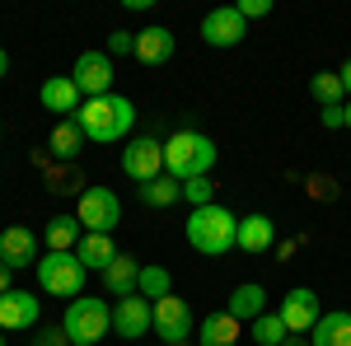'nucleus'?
Segmentation results:
<instances>
[{
  "label": "nucleus",
  "instance_id": "a878e982",
  "mask_svg": "<svg viewBox=\"0 0 351 346\" xmlns=\"http://www.w3.org/2000/svg\"><path fill=\"white\" fill-rule=\"evenodd\" d=\"M136 295L141 299H164V295H173V276H169V267H160V262H145L141 267V286H136Z\"/></svg>",
  "mask_w": 351,
  "mask_h": 346
},
{
  "label": "nucleus",
  "instance_id": "7c9ffc66",
  "mask_svg": "<svg viewBox=\"0 0 351 346\" xmlns=\"http://www.w3.org/2000/svg\"><path fill=\"white\" fill-rule=\"evenodd\" d=\"M33 346H71V337H66V328H47L33 337Z\"/></svg>",
  "mask_w": 351,
  "mask_h": 346
},
{
  "label": "nucleus",
  "instance_id": "20e7f679",
  "mask_svg": "<svg viewBox=\"0 0 351 346\" xmlns=\"http://www.w3.org/2000/svg\"><path fill=\"white\" fill-rule=\"evenodd\" d=\"M61 328H66L71 346H99L104 337H108V328H112L108 299H94V295L71 299V304H66V319H61Z\"/></svg>",
  "mask_w": 351,
  "mask_h": 346
},
{
  "label": "nucleus",
  "instance_id": "473e14b6",
  "mask_svg": "<svg viewBox=\"0 0 351 346\" xmlns=\"http://www.w3.org/2000/svg\"><path fill=\"white\" fill-rule=\"evenodd\" d=\"M324 127H328V132L347 127V108H324Z\"/></svg>",
  "mask_w": 351,
  "mask_h": 346
},
{
  "label": "nucleus",
  "instance_id": "58836bf2",
  "mask_svg": "<svg viewBox=\"0 0 351 346\" xmlns=\"http://www.w3.org/2000/svg\"><path fill=\"white\" fill-rule=\"evenodd\" d=\"M0 346H5V332H0Z\"/></svg>",
  "mask_w": 351,
  "mask_h": 346
},
{
  "label": "nucleus",
  "instance_id": "4c0bfd02",
  "mask_svg": "<svg viewBox=\"0 0 351 346\" xmlns=\"http://www.w3.org/2000/svg\"><path fill=\"white\" fill-rule=\"evenodd\" d=\"M347 132H351V108H347Z\"/></svg>",
  "mask_w": 351,
  "mask_h": 346
},
{
  "label": "nucleus",
  "instance_id": "bb28decb",
  "mask_svg": "<svg viewBox=\"0 0 351 346\" xmlns=\"http://www.w3.org/2000/svg\"><path fill=\"white\" fill-rule=\"evenodd\" d=\"M309 94H314L324 108H342V94H347V89H342V80H337V71H319V75L309 80Z\"/></svg>",
  "mask_w": 351,
  "mask_h": 346
},
{
  "label": "nucleus",
  "instance_id": "412c9836",
  "mask_svg": "<svg viewBox=\"0 0 351 346\" xmlns=\"http://www.w3.org/2000/svg\"><path fill=\"white\" fill-rule=\"evenodd\" d=\"M43 239H47V253H75V243L84 239V225L75 215H52Z\"/></svg>",
  "mask_w": 351,
  "mask_h": 346
},
{
  "label": "nucleus",
  "instance_id": "f3484780",
  "mask_svg": "<svg viewBox=\"0 0 351 346\" xmlns=\"http://www.w3.org/2000/svg\"><path fill=\"white\" fill-rule=\"evenodd\" d=\"M225 314H230V319H239V323L263 319V314H267V291H263L258 281L234 286V291H230V304H225Z\"/></svg>",
  "mask_w": 351,
  "mask_h": 346
},
{
  "label": "nucleus",
  "instance_id": "2eb2a0df",
  "mask_svg": "<svg viewBox=\"0 0 351 346\" xmlns=\"http://www.w3.org/2000/svg\"><path fill=\"white\" fill-rule=\"evenodd\" d=\"M38 99H43V108H47V112H61V117H75V112H80V103H84V94L75 89V80H71V75H52V80L38 89Z\"/></svg>",
  "mask_w": 351,
  "mask_h": 346
},
{
  "label": "nucleus",
  "instance_id": "f03ea898",
  "mask_svg": "<svg viewBox=\"0 0 351 346\" xmlns=\"http://www.w3.org/2000/svg\"><path fill=\"white\" fill-rule=\"evenodd\" d=\"M183 234H188L192 253H202V258H225L230 248H239V220L225 211V206H197L188 215V225H183Z\"/></svg>",
  "mask_w": 351,
  "mask_h": 346
},
{
  "label": "nucleus",
  "instance_id": "6e6552de",
  "mask_svg": "<svg viewBox=\"0 0 351 346\" xmlns=\"http://www.w3.org/2000/svg\"><path fill=\"white\" fill-rule=\"evenodd\" d=\"M155 332L164 337V346H188L192 342V309H188V299H178V295L155 299Z\"/></svg>",
  "mask_w": 351,
  "mask_h": 346
},
{
  "label": "nucleus",
  "instance_id": "9b49d317",
  "mask_svg": "<svg viewBox=\"0 0 351 346\" xmlns=\"http://www.w3.org/2000/svg\"><path fill=\"white\" fill-rule=\"evenodd\" d=\"M112 332L117 337H145V332H155V304L150 299H141V295H127V299H117L112 304Z\"/></svg>",
  "mask_w": 351,
  "mask_h": 346
},
{
  "label": "nucleus",
  "instance_id": "c9c22d12",
  "mask_svg": "<svg viewBox=\"0 0 351 346\" xmlns=\"http://www.w3.org/2000/svg\"><path fill=\"white\" fill-rule=\"evenodd\" d=\"M5 71H10V52L0 47V80H5Z\"/></svg>",
  "mask_w": 351,
  "mask_h": 346
},
{
  "label": "nucleus",
  "instance_id": "dca6fc26",
  "mask_svg": "<svg viewBox=\"0 0 351 346\" xmlns=\"http://www.w3.org/2000/svg\"><path fill=\"white\" fill-rule=\"evenodd\" d=\"M136 286H141V262H136L132 253H117V258L104 267V291H108L112 299H127V295H136Z\"/></svg>",
  "mask_w": 351,
  "mask_h": 346
},
{
  "label": "nucleus",
  "instance_id": "aec40b11",
  "mask_svg": "<svg viewBox=\"0 0 351 346\" xmlns=\"http://www.w3.org/2000/svg\"><path fill=\"white\" fill-rule=\"evenodd\" d=\"M136 197H141L150 211H169L173 201H183V183H178L173 173H160V178H150L145 187H136Z\"/></svg>",
  "mask_w": 351,
  "mask_h": 346
},
{
  "label": "nucleus",
  "instance_id": "6ab92c4d",
  "mask_svg": "<svg viewBox=\"0 0 351 346\" xmlns=\"http://www.w3.org/2000/svg\"><path fill=\"white\" fill-rule=\"evenodd\" d=\"M309 346H351V314L347 309H332L314 323L309 332Z\"/></svg>",
  "mask_w": 351,
  "mask_h": 346
},
{
  "label": "nucleus",
  "instance_id": "cd10ccee",
  "mask_svg": "<svg viewBox=\"0 0 351 346\" xmlns=\"http://www.w3.org/2000/svg\"><path fill=\"white\" fill-rule=\"evenodd\" d=\"M248 337H253V342L258 346H281L286 342V337H291V332H286V323H281V314H263V319H253V332H248Z\"/></svg>",
  "mask_w": 351,
  "mask_h": 346
},
{
  "label": "nucleus",
  "instance_id": "f704fd0d",
  "mask_svg": "<svg viewBox=\"0 0 351 346\" xmlns=\"http://www.w3.org/2000/svg\"><path fill=\"white\" fill-rule=\"evenodd\" d=\"M337 80H342V89H347V94H351V56H347V61H342V71H337Z\"/></svg>",
  "mask_w": 351,
  "mask_h": 346
},
{
  "label": "nucleus",
  "instance_id": "393cba45",
  "mask_svg": "<svg viewBox=\"0 0 351 346\" xmlns=\"http://www.w3.org/2000/svg\"><path fill=\"white\" fill-rule=\"evenodd\" d=\"M47 150H52L56 160H75V155L84 150V132L75 127V122H71V117H61V122L52 127V140H47Z\"/></svg>",
  "mask_w": 351,
  "mask_h": 346
},
{
  "label": "nucleus",
  "instance_id": "f257e3e1",
  "mask_svg": "<svg viewBox=\"0 0 351 346\" xmlns=\"http://www.w3.org/2000/svg\"><path fill=\"white\" fill-rule=\"evenodd\" d=\"M75 127L84 132V140H99V145H117V140H127L136 122V103L132 99H122V94H104V99H84L80 112L71 117Z\"/></svg>",
  "mask_w": 351,
  "mask_h": 346
},
{
  "label": "nucleus",
  "instance_id": "5701e85b",
  "mask_svg": "<svg viewBox=\"0 0 351 346\" xmlns=\"http://www.w3.org/2000/svg\"><path fill=\"white\" fill-rule=\"evenodd\" d=\"M75 258L84 262V271H104V267L117 258V248H112V234H84L75 243Z\"/></svg>",
  "mask_w": 351,
  "mask_h": 346
},
{
  "label": "nucleus",
  "instance_id": "4468645a",
  "mask_svg": "<svg viewBox=\"0 0 351 346\" xmlns=\"http://www.w3.org/2000/svg\"><path fill=\"white\" fill-rule=\"evenodd\" d=\"M0 262L5 267H38V234L24 230V225H10V230H0Z\"/></svg>",
  "mask_w": 351,
  "mask_h": 346
},
{
  "label": "nucleus",
  "instance_id": "2f4dec72",
  "mask_svg": "<svg viewBox=\"0 0 351 346\" xmlns=\"http://www.w3.org/2000/svg\"><path fill=\"white\" fill-rule=\"evenodd\" d=\"M234 10H239L243 19H263V14H271V5H267V0H239Z\"/></svg>",
  "mask_w": 351,
  "mask_h": 346
},
{
  "label": "nucleus",
  "instance_id": "39448f33",
  "mask_svg": "<svg viewBox=\"0 0 351 346\" xmlns=\"http://www.w3.org/2000/svg\"><path fill=\"white\" fill-rule=\"evenodd\" d=\"M84 262L75 253H43L38 258V286L56 299H80L84 295Z\"/></svg>",
  "mask_w": 351,
  "mask_h": 346
},
{
  "label": "nucleus",
  "instance_id": "c756f323",
  "mask_svg": "<svg viewBox=\"0 0 351 346\" xmlns=\"http://www.w3.org/2000/svg\"><path fill=\"white\" fill-rule=\"evenodd\" d=\"M108 52L112 56H136V33H127V28L108 33Z\"/></svg>",
  "mask_w": 351,
  "mask_h": 346
},
{
  "label": "nucleus",
  "instance_id": "f8f14e48",
  "mask_svg": "<svg viewBox=\"0 0 351 346\" xmlns=\"http://www.w3.org/2000/svg\"><path fill=\"white\" fill-rule=\"evenodd\" d=\"M202 38H206L211 47H239L243 38H248V19H243L234 5H216V10L202 19Z\"/></svg>",
  "mask_w": 351,
  "mask_h": 346
},
{
  "label": "nucleus",
  "instance_id": "4be33fe9",
  "mask_svg": "<svg viewBox=\"0 0 351 346\" xmlns=\"http://www.w3.org/2000/svg\"><path fill=\"white\" fill-rule=\"evenodd\" d=\"M271 239H276L271 215H243V220H239V248H243V253H267Z\"/></svg>",
  "mask_w": 351,
  "mask_h": 346
},
{
  "label": "nucleus",
  "instance_id": "72a5a7b5",
  "mask_svg": "<svg viewBox=\"0 0 351 346\" xmlns=\"http://www.w3.org/2000/svg\"><path fill=\"white\" fill-rule=\"evenodd\" d=\"M10 281H14V267H5V262H0V295H5V291H14Z\"/></svg>",
  "mask_w": 351,
  "mask_h": 346
},
{
  "label": "nucleus",
  "instance_id": "ddd939ff",
  "mask_svg": "<svg viewBox=\"0 0 351 346\" xmlns=\"http://www.w3.org/2000/svg\"><path fill=\"white\" fill-rule=\"evenodd\" d=\"M38 314H43V304H38V295L33 291H5L0 295V332H24V328H33L38 323Z\"/></svg>",
  "mask_w": 351,
  "mask_h": 346
},
{
  "label": "nucleus",
  "instance_id": "e433bc0d",
  "mask_svg": "<svg viewBox=\"0 0 351 346\" xmlns=\"http://www.w3.org/2000/svg\"><path fill=\"white\" fill-rule=\"evenodd\" d=\"M281 346H309V337H286Z\"/></svg>",
  "mask_w": 351,
  "mask_h": 346
},
{
  "label": "nucleus",
  "instance_id": "9d476101",
  "mask_svg": "<svg viewBox=\"0 0 351 346\" xmlns=\"http://www.w3.org/2000/svg\"><path fill=\"white\" fill-rule=\"evenodd\" d=\"M276 314L286 323V332L291 337H304V332H314V323L324 319L319 314V295L309 291V286H295V291H286V299L276 304Z\"/></svg>",
  "mask_w": 351,
  "mask_h": 346
},
{
  "label": "nucleus",
  "instance_id": "1a4fd4ad",
  "mask_svg": "<svg viewBox=\"0 0 351 346\" xmlns=\"http://www.w3.org/2000/svg\"><path fill=\"white\" fill-rule=\"evenodd\" d=\"M71 80H75V89H80L84 99H104V94H112V61H108V52H80L75 66H71Z\"/></svg>",
  "mask_w": 351,
  "mask_h": 346
},
{
  "label": "nucleus",
  "instance_id": "a211bd4d",
  "mask_svg": "<svg viewBox=\"0 0 351 346\" xmlns=\"http://www.w3.org/2000/svg\"><path fill=\"white\" fill-rule=\"evenodd\" d=\"M173 56V33L164 24H150L136 33V61H145V66H164Z\"/></svg>",
  "mask_w": 351,
  "mask_h": 346
},
{
  "label": "nucleus",
  "instance_id": "b1692460",
  "mask_svg": "<svg viewBox=\"0 0 351 346\" xmlns=\"http://www.w3.org/2000/svg\"><path fill=\"white\" fill-rule=\"evenodd\" d=\"M197 342L202 346H239V319H230L225 309H220V314H206Z\"/></svg>",
  "mask_w": 351,
  "mask_h": 346
},
{
  "label": "nucleus",
  "instance_id": "0eeeda50",
  "mask_svg": "<svg viewBox=\"0 0 351 346\" xmlns=\"http://www.w3.org/2000/svg\"><path fill=\"white\" fill-rule=\"evenodd\" d=\"M122 173L132 178V183H150V178H160L164 173V145L160 140H150V136H136L127 140V150H122Z\"/></svg>",
  "mask_w": 351,
  "mask_h": 346
},
{
  "label": "nucleus",
  "instance_id": "7ed1b4c3",
  "mask_svg": "<svg viewBox=\"0 0 351 346\" xmlns=\"http://www.w3.org/2000/svg\"><path fill=\"white\" fill-rule=\"evenodd\" d=\"M211 169H216V140L202 132H173L164 140V173H173L178 183H188V178H211Z\"/></svg>",
  "mask_w": 351,
  "mask_h": 346
},
{
  "label": "nucleus",
  "instance_id": "c85d7f7f",
  "mask_svg": "<svg viewBox=\"0 0 351 346\" xmlns=\"http://www.w3.org/2000/svg\"><path fill=\"white\" fill-rule=\"evenodd\" d=\"M211 197H216V183H211V178H188V183H183V201H188L192 211H197V206H211Z\"/></svg>",
  "mask_w": 351,
  "mask_h": 346
},
{
  "label": "nucleus",
  "instance_id": "423d86ee",
  "mask_svg": "<svg viewBox=\"0 0 351 346\" xmlns=\"http://www.w3.org/2000/svg\"><path fill=\"white\" fill-rule=\"evenodd\" d=\"M75 220L84 225V234H112L122 225V201L112 187H84L80 206H75Z\"/></svg>",
  "mask_w": 351,
  "mask_h": 346
}]
</instances>
